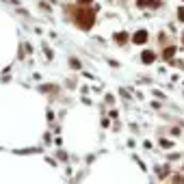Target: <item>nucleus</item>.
Returning a JSON list of instances; mask_svg holds the SVG:
<instances>
[{"mask_svg": "<svg viewBox=\"0 0 184 184\" xmlns=\"http://www.w3.org/2000/svg\"><path fill=\"white\" fill-rule=\"evenodd\" d=\"M141 59H143V63H154L156 54H154V52H149V50H145V52L141 54Z\"/></svg>", "mask_w": 184, "mask_h": 184, "instance_id": "7ed1b4c3", "label": "nucleus"}, {"mask_svg": "<svg viewBox=\"0 0 184 184\" xmlns=\"http://www.w3.org/2000/svg\"><path fill=\"white\" fill-rule=\"evenodd\" d=\"M178 17H180V22H184V7L182 9H178Z\"/></svg>", "mask_w": 184, "mask_h": 184, "instance_id": "0eeeda50", "label": "nucleus"}, {"mask_svg": "<svg viewBox=\"0 0 184 184\" xmlns=\"http://www.w3.org/2000/svg\"><path fill=\"white\" fill-rule=\"evenodd\" d=\"M74 20H76V24H78L83 31H89V28L93 26V22H95V11H93V9H85V7H80V9H76Z\"/></svg>", "mask_w": 184, "mask_h": 184, "instance_id": "f257e3e1", "label": "nucleus"}, {"mask_svg": "<svg viewBox=\"0 0 184 184\" xmlns=\"http://www.w3.org/2000/svg\"><path fill=\"white\" fill-rule=\"evenodd\" d=\"M89 2H93V0H78V4H89Z\"/></svg>", "mask_w": 184, "mask_h": 184, "instance_id": "6e6552de", "label": "nucleus"}, {"mask_svg": "<svg viewBox=\"0 0 184 184\" xmlns=\"http://www.w3.org/2000/svg\"><path fill=\"white\" fill-rule=\"evenodd\" d=\"M69 63H72V67H74V69H78V67H80V63H78V59H72Z\"/></svg>", "mask_w": 184, "mask_h": 184, "instance_id": "423d86ee", "label": "nucleus"}, {"mask_svg": "<svg viewBox=\"0 0 184 184\" xmlns=\"http://www.w3.org/2000/svg\"><path fill=\"white\" fill-rule=\"evenodd\" d=\"M132 41H134V44H145V41H147V31H139V33H134Z\"/></svg>", "mask_w": 184, "mask_h": 184, "instance_id": "f03ea898", "label": "nucleus"}, {"mask_svg": "<svg viewBox=\"0 0 184 184\" xmlns=\"http://www.w3.org/2000/svg\"><path fill=\"white\" fill-rule=\"evenodd\" d=\"M173 54H176V48H173V46L165 48V52H163V56H165V61H167V59H171Z\"/></svg>", "mask_w": 184, "mask_h": 184, "instance_id": "20e7f679", "label": "nucleus"}, {"mask_svg": "<svg viewBox=\"0 0 184 184\" xmlns=\"http://www.w3.org/2000/svg\"><path fill=\"white\" fill-rule=\"evenodd\" d=\"M115 39H117L119 44H126V41H128V35H126V33H119V35H115Z\"/></svg>", "mask_w": 184, "mask_h": 184, "instance_id": "39448f33", "label": "nucleus"}]
</instances>
